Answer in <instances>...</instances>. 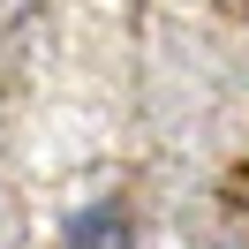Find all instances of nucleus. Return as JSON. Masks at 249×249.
I'll use <instances>...</instances> for the list:
<instances>
[{
	"label": "nucleus",
	"mask_w": 249,
	"mask_h": 249,
	"mask_svg": "<svg viewBox=\"0 0 249 249\" xmlns=\"http://www.w3.org/2000/svg\"><path fill=\"white\" fill-rule=\"evenodd\" d=\"M53 249H136V227H128L121 196H98V204H83V212L61 219V242Z\"/></svg>",
	"instance_id": "nucleus-1"
}]
</instances>
